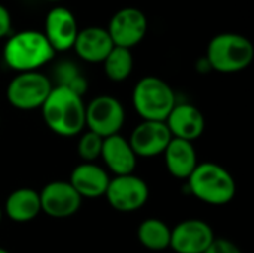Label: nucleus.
<instances>
[{"label": "nucleus", "mask_w": 254, "mask_h": 253, "mask_svg": "<svg viewBox=\"0 0 254 253\" xmlns=\"http://www.w3.org/2000/svg\"><path fill=\"white\" fill-rule=\"evenodd\" d=\"M138 242L149 251H165L170 248L171 228L161 219L149 218L138 225Z\"/></svg>", "instance_id": "20"}, {"label": "nucleus", "mask_w": 254, "mask_h": 253, "mask_svg": "<svg viewBox=\"0 0 254 253\" xmlns=\"http://www.w3.org/2000/svg\"><path fill=\"white\" fill-rule=\"evenodd\" d=\"M106 76L113 82H124L129 78L134 67V57L131 49L113 46L103 61Z\"/></svg>", "instance_id": "21"}, {"label": "nucleus", "mask_w": 254, "mask_h": 253, "mask_svg": "<svg viewBox=\"0 0 254 253\" xmlns=\"http://www.w3.org/2000/svg\"><path fill=\"white\" fill-rule=\"evenodd\" d=\"M164 122L173 137L192 143L199 139L205 130V118L202 112L190 103H176Z\"/></svg>", "instance_id": "14"}, {"label": "nucleus", "mask_w": 254, "mask_h": 253, "mask_svg": "<svg viewBox=\"0 0 254 253\" xmlns=\"http://www.w3.org/2000/svg\"><path fill=\"white\" fill-rule=\"evenodd\" d=\"M150 191L147 183L134 173L125 176H115L110 179L104 194L110 207L118 212L129 213L141 209L149 200Z\"/></svg>", "instance_id": "8"}, {"label": "nucleus", "mask_w": 254, "mask_h": 253, "mask_svg": "<svg viewBox=\"0 0 254 253\" xmlns=\"http://www.w3.org/2000/svg\"><path fill=\"white\" fill-rule=\"evenodd\" d=\"M204 253H243L240 251V248L234 243V242H231V240H228V239H214L213 240V243L208 246V249L205 251Z\"/></svg>", "instance_id": "24"}, {"label": "nucleus", "mask_w": 254, "mask_h": 253, "mask_svg": "<svg viewBox=\"0 0 254 253\" xmlns=\"http://www.w3.org/2000/svg\"><path fill=\"white\" fill-rule=\"evenodd\" d=\"M55 55L43 33L37 30H21L4 43V63L15 72H36L48 64Z\"/></svg>", "instance_id": "2"}, {"label": "nucleus", "mask_w": 254, "mask_h": 253, "mask_svg": "<svg viewBox=\"0 0 254 253\" xmlns=\"http://www.w3.org/2000/svg\"><path fill=\"white\" fill-rule=\"evenodd\" d=\"M113 46L115 45L109 36L107 28L91 25L79 30L73 49L76 51L80 60L97 64L104 61V58L109 55Z\"/></svg>", "instance_id": "15"}, {"label": "nucleus", "mask_w": 254, "mask_h": 253, "mask_svg": "<svg viewBox=\"0 0 254 253\" xmlns=\"http://www.w3.org/2000/svg\"><path fill=\"white\" fill-rule=\"evenodd\" d=\"M79 142H77V154L83 160V163H94L100 158L101 155V148H103V137L98 134L83 130L79 134Z\"/></svg>", "instance_id": "23"}, {"label": "nucleus", "mask_w": 254, "mask_h": 253, "mask_svg": "<svg viewBox=\"0 0 254 253\" xmlns=\"http://www.w3.org/2000/svg\"><path fill=\"white\" fill-rule=\"evenodd\" d=\"M79 33L76 16L63 6L52 7L45 18L43 36L55 52H64L73 48Z\"/></svg>", "instance_id": "13"}, {"label": "nucleus", "mask_w": 254, "mask_h": 253, "mask_svg": "<svg viewBox=\"0 0 254 253\" xmlns=\"http://www.w3.org/2000/svg\"><path fill=\"white\" fill-rule=\"evenodd\" d=\"M162 155H164V161H165V167L168 173L174 176L176 179L188 180V177L199 164L198 154H196L193 143L188 140L176 139V137L170 140Z\"/></svg>", "instance_id": "18"}, {"label": "nucleus", "mask_w": 254, "mask_h": 253, "mask_svg": "<svg viewBox=\"0 0 254 253\" xmlns=\"http://www.w3.org/2000/svg\"><path fill=\"white\" fill-rule=\"evenodd\" d=\"M0 253H10L9 251H6V249H3V248H0Z\"/></svg>", "instance_id": "26"}, {"label": "nucleus", "mask_w": 254, "mask_h": 253, "mask_svg": "<svg viewBox=\"0 0 254 253\" xmlns=\"http://www.w3.org/2000/svg\"><path fill=\"white\" fill-rule=\"evenodd\" d=\"M1 215H3V213H1V209H0V222H1Z\"/></svg>", "instance_id": "28"}, {"label": "nucleus", "mask_w": 254, "mask_h": 253, "mask_svg": "<svg viewBox=\"0 0 254 253\" xmlns=\"http://www.w3.org/2000/svg\"><path fill=\"white\" fill-rule=\"evenodd\" d=\"M171 139L173 136L164 121H143L132 130L128 142L137 158H153L164 154Z\"/></svg>", "instance_id": "12"}, {"label": "nucleus", "mask_w": 254, "mask_h": 253, "mask_svg": "<svg viewBox=\"0 0 254 253\" xmlns=\"http://www.w3.org/2000/svg\"><path fill=\"white\" fill-rule=\"evenodd\" d=\"M12 31V16L6 6L0 4V39L10 36Z\"/></svg>", "instance_id": "25"}, {"label": "nucleus", "mask_w": 254, "mask_h": 253, "mask_svg": "<svg viewBox=\"0 0 254 253\" xmlns=\"http://www.w3.org/2000/svg\"><path fill=\"white\" fill-rule=\"evenodd\" d=\"M110 176L106 169L95 163H82L76 166L70 174L68 183L83 198H100L104 197Z\"/></svg>", "instance_id": "17"}, {"label": "nucleus", "mask_w": 254, "mask_h": 253, "mask_svg": "<svg viewBox=\"0 0 254 253\" xmlns=\"http://www.w3.org/2000/svg\"><path fill=\"white\" fill-rule=\"evenodd\" d=\"M189 192L210 206H225L237 194L234 176L216 163H201L188 177Z\"/></svg>", "instance_id": "3"}, {"label": "nucleus", "mask_w": 254, "mask_h": 253, "mask_svg": "<svg viewBox=\"0 0 254 253\" xmlns=\"http://www.w3.org/2000/svg\"><path fill=\"white\" fill-rule=\"evenodd\" d=\"M176 103L173 88L158 76H144L134 86L132 104L143 121H165Z\"/></svg>", "instance_id": "5"}, {"label": "nucleus", "mask_w": 254, "mask_h": 253, "mask_svg": "<svg viewBox=\"0 0 254 253\" xmlns=\"http://www.w3.org/2000/svg\"><path fill=\"white\" fill-rule=\"evenodd\" d=\"M45 1H60V0H45Z\"/></svg>", "instance_id": "27"}, {"label": "nucleus", "mask_w": 254, "mask_h": 253, "mask_svg": "<svg viewBox=\"0 0 254 253\" xmlns=\"http://www.w3.org/2000/svg\"><path fill=\"white\" fill-rule=\"evenodd\" d=\"M40 209L54 219H65L77 213L82 206V197L74 188L64 180L49 182L39 192Z\"/></svg>", "instance_id": "10"}, {"label": "nucleus", "mask_w": 254, "mask_h": 253, "mask_svg": "<svg viewBox=\"0 0 254 253\" xmlns=\"http://www.w3.org/2000/svg\"><path fill=\"white\" fill-rule=\"evenodd\" d=\"M54 81H55L54 86L67 88V89L79 94L80 97H83V94L86 92V88H88L86 78L83 76L80 69L71 61H61L55 66Z\"/></svg>", "instance_id": "22"}, {"label": "nucleus", "mask_w": 254, "mask_h": 253, "mask_svg": "<svg viewBox=\"0 0 254 253\" xmlns=\"http://www.w3.org/2000/svg\"><path fill=\"white\" fill-rule=\"evenodd\" d=\"M52 86V81L39 70L22 72L9 82L6 97L10 106L18 110H34L43 106Z\"/></svg>", "instance_id": "6"}, {"label": "nucleus", "mask_w": 254, "mask_h": 253, "mask_svg": "<svg viewBox=\"0 0 254 253\" xmlns=\"http://www.w3.org/2000/svg\"><path fill=\"white\" fill-rule=\"evenodd\" d=\"M6 216L18 224H25L39 216L40 197L36 189L31 188H18L9 194L4 203Z\"/></svg>", "instance_id": "19"}, {"label": "nucleus", "mask_w": 254, "mask_h": 253, "mask_svg": "<svg viewBox=\"0 0 254 253\" xmlns=\"http://www.w3.org/2000/svg\"><path fill=\"white\" fill-rule=\"evenodd\" d=\"M149 21L138 7H122L110 19L107 31L115 46L132 49L147 34Z\"/></svg>", "instance_id": "9"}, {"label": "nucleus", "mask_w": 254, "mask_h": 253, "mask_svg": "<svg viewBox=\"0 0 254 253\" xmlns=\"http://www.w3.org/2000/svg\"><path fill=\"white\" fill-rule=\"evenodd\" d=\"M125 122V109L112 95H98L85 107V128L106 139L121 134Z\"/></svg>", "instance_id": "7"}, {"label": "nucleus", "mask_w": 254, "mask_h": 253, "mask_svg": "<svg viewBox=\"0 0 254 253\" xmlns=\"http://www.w3.org/2000/svg\"><path fill=\"white\" fill-rule=\"evenodd\" d=\"M214 239V231L207 222L186 219L171 228L170 248L176 253H204Z\"/></svg>", "instance_id": "11"}, {"label": "nucleus", "mask_w": 254, "mask_h": 253, "mask_svg": "<svg viewBox=\"0 0 254 253\" xmlns=\"http://www.w3.org/2000/svg\"><path fill=\"white\" fill-rule=\"evenodd\" d=\"M83 97L63 88L52 86L48 98L40 107L48 128L61 137H76L85 130Z\"/></svg>", "instance_id": "1"}, {"label": "nucleus", "mask_w": 254, "mask_h": 253, "mask_svg": "<svg viewBox=\"0 0 254 253\" xmlns=\"http://www.w3.org/2000/svg\"><path fill=\"white\" fill-rule=\"evenodd\" d=\"M100 158L104 166L115 176L131 174L137 166V155L134 154L128 139L121 134H115L103 139V148Z\"/></svg>", "instance_id": "16"}, {"label": "nucleus", "mask_w": 254, "mask_h": 253, "mask_svg": "<svg viewBox=\"0 0 254 253\" xmlns=\"http://www.w3.org/2000/svg\"><path fill=\"white\" fill-rule=\"evenodd\" d=\"M254 58L253 43L238 33H220L208 46L205 60L211 70L220 73H237L247 69Z\"/></svg>", "instance_id": "4"}]
</instances>
